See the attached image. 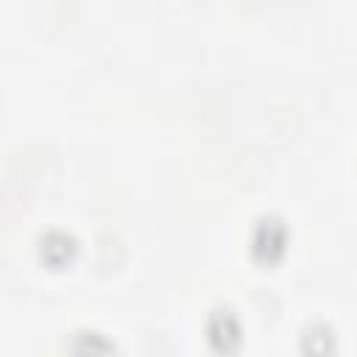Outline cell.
I'll return each mask as SVG.
<instances>
[{"mask_svg":"<svg viewBox=\"0 0 357 357\" xmlns=\"http://www.w3.org/2000/svg\"><path fill=\"white\" fill-rule=\"evenodd\" d=\"M206 335L218 351H231L240 340V326L229 310H215L209 324H206Z\"/></svg>","mask_w":357,"mask_h":357,"instance_id":"2","label":"cell"},{"mask_svg":"<svg viewBox=\"0 0 357 357\" xmlns=\"http://www.w3.org/2000/svg\"><path fill=\"white\" fill-rule=\"evenodd\" d=\"M284 243H287V231H284L282 220H276V218H265V220H259V226L254 229L251 248H254V257H257V259H262V262H273V259L282 257Z\"/></svg>","mask_w":357,"mask_h":357,"instance_id":"1","label":"cell"},{"mask_svg":"<svg viewBox=\"0 0 357 357\" xmlns=\"http://www.w3.org/2000/svg\"><path fill=\"white\" fill-rule=\"evenodd\" d=\"M75 251V243L73 237L61 234V231H50L45 240H42V259H47L50 265H61L73 257Z\"/></svg>","mask_w":357,"mask_h":357,"instance_id":"3","label":"cell"}]
</instances>
